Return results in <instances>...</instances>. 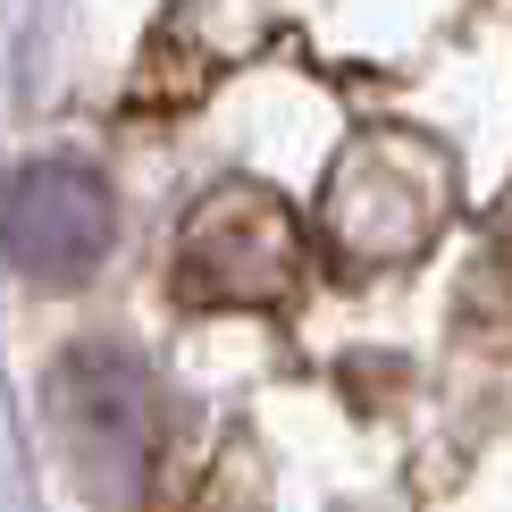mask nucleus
<instances>
[{
    "label": "nucleus",
    "instance_id": "2",
    "mask_svg": "<svg viewBox=\"0 0 512 512\" xmlns=\"http://www.w3.org/2000/svg\"><path fill=\"white\" fill-rule=\"evenodd\" d=\"M311 269V236L269 185H210L177 227V303L286 311Z\"/></svg>",
    "mask_w": 512,
    "mask_h": 512
},
{
    "label": "nucleus",
    "instance_id": "1",
    "mask_svg": "<svg viewBox=\"0 0 512 512\" xmlns=\"http://www.w3.org/2000/svg\"><path fill=\"white\" fill-rule=\"evenodd\" d=\"M445 219H454V152L429 126H361L319 194V244L353 277L420 261Z\"/></svg>",
    "mask_w": 512,
    "mask_h": 512
},
{
    "label": "nucleus",
    "instance_id": "3",
    "mask_svg": "<svg viewBox=\"0 0 512 512\" xmlns=\"http://www.w3.org/2000/svg\"><path fill=\"white\" fill-rule=\"evenodd\" d=\"M118 236L110 185L76 160H34L9 177L0 194V252L17 261V277L34 286H76V277L101 269V252Z\"/></svg>",
    "mask_w": 512,
    "mask_h": 512
},
{
    "label": "nucleus",
    "instance_id": "5",
    "mask_svg": "<svg viewBox=\"0 0 512 512\" xmlns=\"http://www.w3.org/2000/svg\"><path fill=\"white\" fill-rule=\"evenodd\" d=\"M487 294H504V319H512V244L496 252V269H487Z\"/></svg>",
    "mask_w": 512,
    "mask_h": 512
},
{
    "label": "nucleus",
    "instance_id": "4",
    "mask_svg": "<svg viewBox=\"0 0 512 512\" xmlns=\"http://www.w3.org/2000/svg\"><path fill=\"white\" fill-rule=\"evenodd\" d=\"M59 437L93 487H135L152 462V387L118 353H68L59 370Z\"/></svg>",
    "mask_w": 512,
    "mask_h": 512
}]
</instances>
